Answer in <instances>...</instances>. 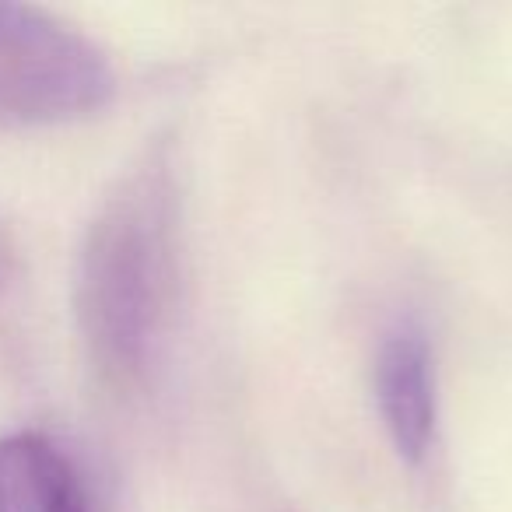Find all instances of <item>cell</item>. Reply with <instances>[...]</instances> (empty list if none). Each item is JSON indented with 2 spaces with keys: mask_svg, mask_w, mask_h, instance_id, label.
<instances>
[{
  "mask_svg": "<svg viewBox=\"0 0 512 512\" xmlns=\"http://www.w3.org/2000/svg\"><path fill=\"white\" fill-rule=\"evenodd\" d=\"M179 274V197L169 155L151 151L88 228L78 323L92 365L116 390L144 383L169 330Z\"/></svg>",
  "mask_w": 512,
  "mask_h": 512,
  "instance_id": "6da1fadb",
  "label": "cell"
},
{
  "mask_svg": "<svg viewBox=\"0 0 512 512\" xmlns=\"http://www.w3.org/2000/svg\"><path fill=\"white\" fill-rule=\"evenodd\" d=\"M109 57L60 18L0 0V123L50 127L113 102Z\"/></svg>",
  "mask_w": 512,
  "mask_h": 512,
  "instance_id": "7a4b0ae2",
  "label": "cell"
},
{
  "mask_svg": "<svg viewBox=\"0 0 512 512\" xmlns=\"http://www.w3.org/2000/svg\"><path fill=\"white\" fill-rule=\"evenodd\" d=\"M376 400L383 425L407 463H421L435 439V362L428 337L400 323L376 351Z\"/></svg>",
  "mask_w": 512,
  "mask_h": 512,
  "instance_id": "3957f363",
  "label": "cell"
},
{
  "mask_svg": "<svg viewBox=\"0 0 512 512\" xmlns=\"http://www.w3.org/2000/svg\"><path fill=\"white\" fill-rule=\"evenodd\" d=\"M0 512H92L74 460L43 432L0 439Z\"/></svg>",
  "mask_w": 512,
  "mask_h": 512,
  "instance_id": "277c9868",
  "label": "cell"
},
{
  "mask_svg": "<svg viewBox=\"0 0 512 512\" xmlns=\"http://www.w3.org/2000/svg\"><path fill=\"white\" fill-rule=\"evenodd\" d=\"M8 271H11V249H8V239L0 235V288L8 281Z\"/></svg>",
  "mask_w": 512,
  "mask_h": 512,
  "instance_id": "5b68a950",
  "label": "cell"
}]
</instances>
